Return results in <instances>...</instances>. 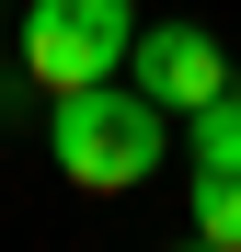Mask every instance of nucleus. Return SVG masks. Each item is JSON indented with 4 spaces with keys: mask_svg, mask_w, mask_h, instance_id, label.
Wrapping results in <instances>:
<instances>
[{
    "mask_svg": "<svg viewBox=\"0 0 241 252\" xmlns=\"http://www.w3.org/2000/svg\"><path fill=\"white\" fill-rule=\"evenodd\" d=\"M58 172L80 195H127L161 172V103L127 80H92V92H58Z\"/></svg>",
    "mask_w": 241,
    "mask_h": 252,
    "instance_id": "1",
    "label": "nucleus"
},
{
    "mask_svg": "<svg viewBox=\"0 0 241 252\" xmlns=\"http://www.w3.org/2000/svg\"><path fill=\"white\" fill-rule=\"evenodd\" d=\"M138 46V0H23V80L46 92H92Z\"/></svg>",
    "mask_w": 241,
    "mask_h": 252,
    "instance_id": "2",
    "label": "nucleus"
},
{
    "mask_svg": "<svg viewBox=\"0 0 241 252\" xmlns=\"http://www.w3.org/2000/svg\"><path fill=\"white\" fill-rule=\"evenodd\" d=\"M127 69H138V92H149L161 115H195V103H218V92H230V58H218V34H207V23H138Z\"/></svg>",
    "mask_w": 241,
    "mask_h": 252,
    "instance_id": "3",
    "label": "nucleus"
},
{
    "mask_svg": "<svg viewBox=\"0 0 241 252\" xmlns=\"http://www.w3.org/2000/svg\"><path fill=\"white\" fill-rule=\"evenodd\" d=\"M184 138H195V172H241V92L195 103V115H184Z\"/></svg>",
    "mask_w": 241,
    "mask_h": 252,
    "instance_id": "4",
    "label": "nucleus"
},
{
    "mask_svg": "<svg viewBox=\"0 0 241 252\" xmlns=\"http://www.w3.org/2000/svg\"><path fill=\"white\" fill-rule=\"evenodd\" d=\"M195 241L241 252V172H195Z\"/></svg>",
    "mask_w": 241,
    "mask_h": 252,
    "instance_id": "5",
    "label": "nucleus"
},
{
    "mask_svg": "<svg viewBox=\"0 0 241 252\" xmlns=\"http://www.w3.org/2000/svg\"><path fill=\"white\" fill-rule=\"evenodd\" d=\"M230 92H241V69H230Z\"/></svg>",
    "mask_w": 241,
    "mask_h": 252,
    "instance_id": "6",
    "label": "nucleus"
}]
</instances>
